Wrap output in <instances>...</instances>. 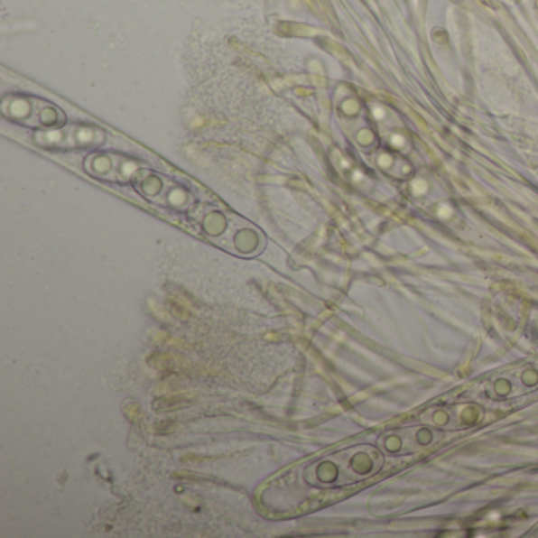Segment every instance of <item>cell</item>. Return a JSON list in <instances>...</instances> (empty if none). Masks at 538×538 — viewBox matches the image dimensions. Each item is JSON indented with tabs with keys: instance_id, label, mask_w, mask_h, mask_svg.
Listing matches in <instances>:
<instances>
[{
	"instance_id": "cell-1",
	"label": "cell",
	"mask_w": 538,
	"mask_h": 538,
	"mask_svg": "<svg viewBox=\"0 0 538 538\" xmlns=\"http://www.w3.org/2000/svg\"><path fill=\"white\" fill-rule=\"evenodd\" d=\"M38 144L54 147H75L82 144H98L103 141V133L86 128H65V130H46L35 134Z\"/></svg>"
}]
</instances>
